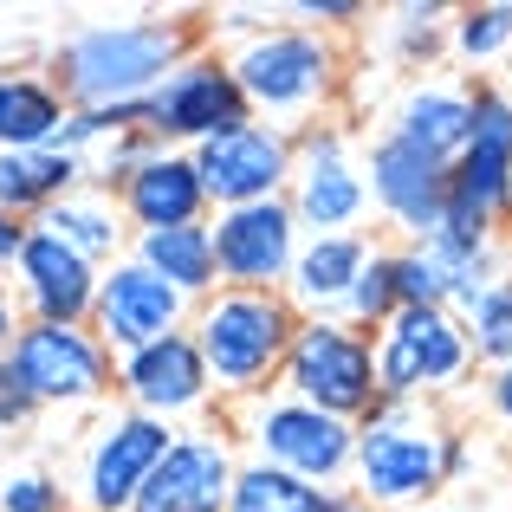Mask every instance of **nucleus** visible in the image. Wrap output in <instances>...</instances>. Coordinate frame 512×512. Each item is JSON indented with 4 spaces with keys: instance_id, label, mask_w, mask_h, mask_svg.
Returning a JSON list of instances; mask_svg holds the SVG:
<instances>
[{
    "instance_id": "f257e3e1",
    "label": "nucleus",
    "mask_w": 512,
    "mask_h": 512,
    "mask_svg": "<svg viewBox=\"0 0 512 512\" xmlns=\"http://www.w3.org/2000/svg\"><path fill=\"white\" fill-rule=\"evenodd\" d=\"M201 46L188 20H163V13H130V20H91L52 46L46 78L72 111H111V104H143L163 72Z\"/></svg>"
},
{
    "instance_id": "f03ea898",
    "label": "nucleus",
    "mask_w": 512,
    "mask_h": 512,
    "mask_svg": "<svg viewBox=\"0 0 512 512\" xmlns=\"http://www.w3.org/2000/svg\"><path fill=\"white\" fill-rule=\"evenodd\" d=\"M474 461V441L454 422H441L435 402H376L357 422V448H350V480L363 506H415L435 500L461 467Z\"/></svg>"
},
{
    "instance_id": "7ed1b4c3",
    "label": "nucleus",
    "mask_w": 512,
    "mask_h": 512,
    "mask_svg": "<svg viewBox=\"0 0 512 512\" xmlns=\"http://www.w3.org/2000/svg\"><path fill=\"white\" fill-rule=\"evenodd\" d=\"M227 72H234L240 98L260 124L273 130H312L325 124V111L344 91V46L331 33H312V26L292 20H266L260 33L234 39L227 52Z\"/></svg>"
},
{
    "instance_id": "20e7f679",
    "label": "nucleus",
    "mask_w": 512,
    "mask_h": 512,
    "mask_svg": "<svg viewBox=\"0 0 512 512\" xmlns=\"http://www.w3.org/2000/svg\"><path fill=\"white\" fill-rule=\"evenodd\" d=\"M188 338H195L201 363H208L214 396L240 409V402L279 389L286 350L299 338V312H292L286 292H234V286H221L214 299H201L195 312H188Z\"/></svg>"
},
{
    "instance_id": "39448f33",
    "label": "nucleus",
    "mask_w": 512,
    "mask_h": 512,
    "mask_svg": "<svg viewBox=\"0 0 512 512\" xmlns=\"http://www.w3.org/2000/svg\"><path fill=\"white\" fill-rule=\"evenodd\" d=\"M506 221H512V91L474 85V130H467V150L448 169L441 234L493 247Z\"/></svg>"
},
{
    "instance_id": "423d86ee",
    "label": "nucleus",
    "mask_w": 512,
    "mask_h": 512,
    "mask_svg": "<svg viewBox=\"0 0 512 512\" xmlns=\"http://www.w3.org/2000/svg\"><path fill=\"white\" fill-rule=\"evenodd\" d=\"M227 435H247V461H266L292 480H312V487L338 493L350 480V448H357V422H338L325 409H305L286 389L273 396H253L234 409Z\"/></svg>"
},
{
    "instance_id": "0eeeda50",
    "label": "nucleus",
    "mask_w": 512,
    "mask_h": 512,
    "mask_svg": "<svg viewBox=\"0 0 512 512\" xmlns=\"http://www.w3.org/2000/svg\"><path fill=\"white\" fill-rule=\"evenodd\" d=\"M370 350L383 402H435L474 376V350H467V331L448 305H402L370 338Z\"/></svg>"
},
{
    "instance_id": "6e6552de",
    "label": "nucleus",
    "mask_w": 512,
    "mask_h": 512,
    "mask_svg": "<svg viewBox=\"0 0 512 512\" xmlns=\"http://www.w3.org/2000/svg\"><path fill=\"white\" fill-rule=\"evenodd\" d=\"M279 389L305 409H325L338 422H363L376 409V350L344 318H299V338L286 350Z\"/></svg>"
},
{
    "instance_id": "1a4fd4ad",
    "label": "nucleus",
    "mask_w": 512,
    "mask_h": 512,
    "mask_svg": "<svg viewBox=\"0 0 512 512\" xmlns=\"http://www.w3.org/2000/svg\"><path fill=\"white\" fill-rule=\"evenodd\" d=\"M7 370L33 409H91L117 396V357L91 325H20L7 344Z\"/></svg>"
},
{
    "instance_id": "9d476101",
    "label": "nucleus",
    "mask_w": 512,
    "mask_h": 512,
    "mask_svg": "<svg viewBox=\"0 0 512 512\" xmlns=\"http://www.w3.org/2000/svg\"><path fill=\"white\" fill-rule=\"evenodd\" d=\"M240 124H253V111L240 98L234 72H227V52H214V46H195L143 98V137L163 143V150H201V143L227 137Z\"/></svg>"
},
{
    "instance_id": "9b49d317",
    "label": "nucleus",
    "mask_w": 512,
    "mask_h": 512,
    "mask_svg": "<svg viewBox=\"0 0 512 512\" xmlns=\"http://www.w3.org/2000/svg\"><path fill=\"white\" fill-rule=\"evenodd\" d=\"M286 208L299 214L305 234H370V188H363V156L344 124H312L292 137V182Z\"/></svg>"
},
{
    "instance_id": "f8f14e48",
    "label": "nucleus",
    "mask_w": 512,
    "mask_h": 512,
    "mask_svg": "<svg viewBox=\"0 0 512 512\" xmlns=\"http://www.w3.org/2000/svg\"><path fill=\"white\" fill-rule=\"evenodd\" d=\"M175 428L156 415L117 409L91 428L85 454H78V480H72V506L78 512H130L143 493V480L156 474V461L169 454Z\"/></svg>"
},
{
    "instance_id": "ddd939ff",
    "label": "nucleus",
    "mask_w": 512,
    "mask_h": 512,
    "mask_svg": "<svg viewBox=\"0 0 512 512\" xmlns=\"http://www.w3.org/2000/svg\"><path fill=\"white\" fill-rule=\"evenodd\" d=\"M214 240V273L234 292H286V273L299 260V214L279 201H247V208H214L208 214Z\"/></svg>"
},
{
    "instance_id": "4468645a",
    "label": "nucleus",
    "mask_w": 512,
    "mask_h": 512,
    "mask_svg": "<svg viewBox=\"0 0 512 512\" xmlns=\"http://www.w3.org/2000/svg\"><path fill=\"white\" fill-rule=\"evenodd\" d=\"M240 474V454L227 422H195V428H175L169 454L156 461V474L143 480L137 506L130 512H227V493H234Z\"/></svg>"
},
{
    "instance_id": "2eb2a0df",
    "label": "nucleus",
    "mask_w": 512,
    "mask_h": 512,
    "mask_svg": "<svg viewBox=\"0 0 512 512\" xmlns=\"http://www.w3.org/2000/svg\"><path fill=\"white\" fill-rule=\"evenodd\" d=\"M7 279H13L7 292H13V305H20V325H91L104 273L85 253H72L65 240H52L46 227H26Z\"/></svg>"
},
{
    "instance_id": "dca6fc26",
    "label": "nucleus",
    "mask_w": 512,
    "mask_h": 512,
    "mask_svg": "<svg viewBox=\"0 0 512 512\" xmlns=\"http://www.w3.org/2000/svg\"><path fill=\"white\" fill-rule=\"evenodd\" d=\"M195 156V175H201V195L208 208H247V201H279L292 182V130H273V124H240L227 137L201 143Z\"/></svg>"
},
{
    "instance_id": "f3484780",
    "label": "nucleus",
    "mask_w": 512,
    "mask_h": 512,
    "mask_svg": "<svg viewBox=\"0 0 512 512\" xmlns=\"http://www.w3.org/2000/svg\"><path fill=\"white\" fill-rule=\"evenodd\" d=\"M363 188H370V208L389 234H402V247L428 240L441 227V201H448V169L428 163L422 150H409L402 137H370L363 150Z\"/></svg>"
},
{
    "instance_id": "a211bd4d",
    "label": "nucleus",
    "mask_w": 512,
    "mask_h": 512,
    "mask_svg": "<svg viewBox=\"0 0 512 512\" xmlns=\"http://www.w3.org/2000/svg\"><path fill=\"white\" fill-rule=\"evenodd\" d=\"M188 312H195V305H188L182 292H169L150 266L124 253V260H111L104 279H98L91 331H98V344L111 350V357H124V350H143V344L169 338V331H188Z\"/></svg>"
},
{
    "instance_id": "6ab92c4d",
    "label": "nucleus",
    "mask_w": 512,
    "mask_h": 512,
    "mask_svg": "<svg viewBox=\"0 0 512 512\" xmlns=\"http://www.w3.org/2000/svg\"><path fill=\"white\" fill-rule=\"evenodd\" d=\"M117 396H124V409L156 415V422L175 428L182 415H208L214 383H208V363H201L195 338H188V331H169V338L117 357Z\"/></svg>"
},
{
    "instance_id": "aec40b11",
    "label": "nucleus",
    "mask_w": 512,
    "mask_h": 512,
    "mask_svg": "<svg viewBox=\"0 0 512 512\" xmlns=\"http://www.w3.org/2000/svg\"><path fill=\"white\" fill-rule=\"evenodd\" d=\"M117 208H124L130 234H163V227H188V221H208V195H201V175H195V156L188 150H163L150 143L130 182L117 188Z\"/></svg>"
},
{
    "instance_id": "412c9836",
    "label": "nucleus",
    "mask_w": 512,
    "mask_h": 512,
    "mask_svg": "<svg viewBox=\"0 0 512 512\" xmlns=\"http://www.w3.org/2000/svg\"><path fill=\"white\" fill-rule=\"evenodd\" d=\"M467 130H474V85L461 78H415L389 117V137H402L441 169H454V156L467 150Z\"/></svg>"
},
{
    "instance_id": "4be33fe9",
    "label": "nucleus",
    "mask_w": 512,
    "mask_h": 512,
    "mask_svg": "<svg viewBox=\"0 0 512 512\" xmlns=\"http://www.w3.org/2000/svg\"><path fill=\"white\" fill-rule=\"evenodd\" d=\"M376 240L370 234H305L299 240V260L286 273V299L299 318H338L350 286H357L363 260H370Z\"/></svg>"
},
{
    "instance_id": "5701e85b",
    "label": "nucleus",
    "mask_w": 512,
    "mask_h": 512,
    "mask_svg": "<svg viewBox=\"0 0 512 512\" xmlns=\"http://www.w3.org/2000/svg\"><path fill=\"white\" fill-rule=\"evenodd\" d=\"M33 227H46L52 240H65L72 253H85L98 273L130 253V221H124V208H117V195H104V188H72V195L52 201Z\"/></svg>"
},
{
    "instance_id": "b1692460",
    "label": "nucleus",
    "mask_w": 512,
    "mask_h": 512,
    "mask_svg": "<svg viewBox=\"0 0 512 512\" xmlns=\"http://www.w3.org/2000/svg\"><path fill=\"white\" fill-rule=\"evenodd\" d=\"M130 260H143L169 292H182L188 305L214 299L221 292V273H214V240L208 221H188V227H163V234H130Z\"/></svg>"
},
{
    "instance_id": "393cba45",
    "label": "nucleus",
    "mask_w": 512,
    "mask_h": 512,
    "mask_svg": "<svg viewBox=\"0 0 512 512\" xmlns=\"http://www.w3.org/2000/svg\"><path fill=\"white\" fill-rule=\"evenodd\" d=\"M85 188V163L65 150H0V208L33 227L52 201Z\"/></svg>"
},
{
    "instance_id": "a878e982",
    "label": "nucleus",
    "mask_w": 512,
    "mask_h": 512,
    "mask_svg": "<svg viewBox=\"0 0 512 512\" xmlns=\"http://www.w3.org/2000/svg\"><path fill=\"white\" fill-rule=\"evenodd\" d=\"M72 104L46 72H0V150H59Z\"/></svg>"
},
{
    "instance_id": "bb28decb",
    "label": "nucleus",
    "mask_w": 512,
    "mask_h": 512,
    "mask_svg": "<svg viewBox=\"0 0 512 512\" xmlns=\"http://www.w3.org/2000/svg\"><path fill=\"white\" fill-rule=\"evenodd\" d=\"M448 13L441 0H402V7H389L383 20V46L396 65H409V72H428V65L448 52Z\"/></svg>"
},
{
    "instance_id": "cd10ccee",
    "label": "nucleus",
    "mask_w": 512,
    "mask_h": 512,
    "mask_svg": "<svg viewBox=\"0 0 512 512\" xmlns=\"http://www.w3.org/2000/svg\"><path fill=\"white\" fill-rule=\"evenodd\" d=\"M331 493L312 487V480H292L266 461H240L234 493H227V512H325Z\"/></svg>"
},
{
    "instance_id": "c85d7f7f",
    "label": "nucleus",
    "mask_w": 512,
    "mask_h": 512,
    "mask_svg": "<svg viewBox=\"0 0 512 512\" xmlns=\"http://www.w3.org/2000/svg\"><path fill=\"white\" fill-rule=\"evenodd\" d=\"M448 52L461 65L512 59V0H474L448 13Z\"/></svg>"
},
{
    "instance_id": "c756f323",
    "label": "nucleus",
    "mask_w": 512,
    "mask_h": 512,
    "mask_svg": "<svg viewBox=\"0 0 512 512\" xmlns=\"http://www.w3.org/2000/svg\"><path fill=\"white\" fill-rule=\"evenodd\" d=\"M396 312H402V292H396V247H383V240H376L338 318H344L350 331H363V338H376V331H383Z\"/></svg>"
},
{
    "instance_id": "7c9ffc66",
    "label": "nucleus",
    "mask_w": 512,
    "mask_h": 512,
    "mask_svg": "<svg viewBox=\"0 0 512 512\" xmlns=\"http://www.w3.org/2000/svg\"><path fill=\"white\" fill-rule=\"evenodd\" d=\"M461 331H467L474 363L506 370V363H512V273H500L474 305H467V312H461Z\"/></svg>"
},
{
    "instance_id": "2f4dec72",
    "label": "nucleus",
    "mask_w": 512,
    "mask_h": 512,
    "mask_svg": "<svg viewBox=\"0 0 512 512\" xmlns=\"http://www.w3.org/2000/svg\"><path fill=\"white\" fill-rule=\"evenodd\" d=\"M0 512H72V487H59V474H46V467H7Z\"/></svg>"
},
{
    "instance_id": "473e14b6",
    "label": "nucleus",
    "mask_w": 512,
    "mask_h": 512,
    "mask_svg": "<svg viewBox=\"0 0 512 512\" xmlns=\"http://www.w3.org/2000/svg\"><path fill=\"white\" fill-rule=\"evenodd\" d=\"M286 20H292V26H312V33H331V39H338L344 26L370 20V7H363V0H292V7H286Z\"/></svg>"
},
{
    "instance_id": "72a5a7b5",
    "label": "nucleus",
    "mask_w": 512,
    "mask_h": 512,
    "mask_svg": "<svg viewBox=\"0 0 512 512\" xmlns=\"http://www.w3.org/2000/svg\"><path fill=\"white\" fill-rule=\"evenodd\" d=\"M33 402H26V389L13 383V370H7V357H0V435H20L26 422H33Z\"/></svg>"
},
{
    "instance_id": "f704fd0d",
    "label": "nucleus",
    "mask_w": 512,
    "mask_h": 512,
    "mask_svg": "<svg viewBox=\"0 0 512 512\" xmlns=\"http://www.w3.org/2000/svg\"><path fill=\"white\" fill-rule=\"evenodd\" d=\"M487 402H493V415L506 422V435H512V363H506V370H493V383H487Z\"/></svg>"
},
{
    "instance_id": "c9c22d12",
    "label": "nucleus",
    "mask_w": 512,
    "mask_h": 512,
    "mask_svg": "<svg viewBox=\"0 0 512 512\" xmlns=\"http://www.w3.org/2000/svg\"><path fill=\"white\" fill-rule=\"evenodd\" d=\"M20 240H26V221H13V214L0 208V273L13 266V253H20Z\"/></svg>"
},
{
    "instance_id": "e433bc0d",
    "label": "nucleus",
    "mask_w": 512,
    "mask_h": 512,
    "mask_svg": "<svg viewBox=\"0 0 512 512\" xmlns=\"http://www.w3.org/2000/svg\"><path fill=\"white\" fill-rule=\"evenodd\" d=\"M13 331H20V305H13V292L0 286V357H7V344H13Z\"/></svg>"
},
{
    "instance_id": "4c0bfd02",
    "label": "nucleus",
    "mask_w": 512,
    "mask_h": 512,
    "mask_svg": "<svg viewBox=\"0 0 512 512\" xmlns=\"http://www.w3.org/2000/svg\"><path fill=\"white\" fill-rule=\"evenodd\" d=\"M325 512H376V506H363V500H357V493H350V487H338V493H331V500H325Z\"/></svg>"
},
{
    "instance_id": "58836bf2",
    "label": "nucleus",
    "mask_w": 512,
    "mask_h": 512,
    "mask_svg": "<svg viewBox=\"0 0 512 512\" xmlns=\"http://www.w3.org/2000/svg\"><path fill=\"white\" fill-rule=\"evenodd\" d=\"M506 78H512V59H506ZM506 91H512V85H506Z\"/></svg>"
}]
</instances>
